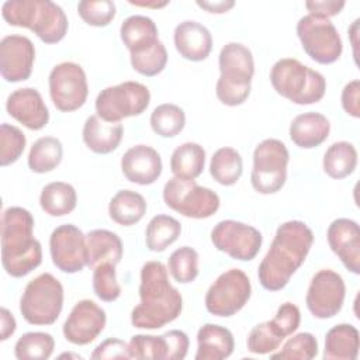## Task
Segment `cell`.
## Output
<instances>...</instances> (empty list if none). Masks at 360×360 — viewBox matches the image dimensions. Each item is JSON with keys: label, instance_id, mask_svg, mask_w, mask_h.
<instances>
[{"label": "cell", "instance_id": "obj_1", "mask_svg": "<svg viewBox=\"0 0 360 360\" xmlns=\"http://www.w3.org/2000/svg\"><path fill=\"white\" fill-rule=\"evenodd\" d=\"M312 243L314 233L305 222L294 219L278 225L257 269L260 285L267 291L283 290L305 262Z\"/></svg>", "mask_w": 360, "mask_h": 360}, {"label": "cell", "instance_id": "obj_2", "mask_svg": "<svg viewBox=\"0 0 360 360\" xmlns=\"http://www.w3.org/2000/svg\"><path fill=\"white\" fill-rule=\"evenodd\" d=\"M183 311V297L169 281L167 267L149 260L141 269L139 304L131 312V323L138 329H159L173 322Z\"/></svg>", "mask_w": 360, "mask_h": 360}, {"label": "cell", "instance_id": "obj_3", "mask_svg": "<svg viewBox=\"0 0 360 360\" xmlns=\"http://www.w3.org/2000/svg\"><path fill=\"white\" fill-rule=\"evenodd\" d=\"M34 225L32 214L22 207H8L1 214V264L11 277H24L42 263Z\"/></svg>", "mask_w": 360, "mask_h": 360}, {"label": "cell", "instance_id": "obj_4", "mask_svg": "<svg viewBox=\"0 0 360 360\" xmlns=\"http://www.w3.org/2000/svg\"><path fill=\"white\" fill-rule=\"evenodd\" d=\"M1 15L10 25L31 30L45 44L60 42L69 28L63 8L51 0H7Z\"/></svg>", "mask_w": 360, "mask_h": 360}, {"label": "cell", "instance_id": "obj_5", "mask_svg": "<svg viewBox=\"0 0 360 360\" xmlns=\"http://www.w3.org/2000/svg\"><path fill=\"white\" fill-rule=\"evenodd\" d=\"M218 66L221 72L215 86L218 100L228 107L243 104L250 94L255 75L252 51L240 42H228L221 48Z\"/></svg>", "mask_w": 360, "mask_h": 360}, {"label": "cell", "instance_id": "obj_6", "mask_svg": "<svg viewBox=\"0 0 360 360\" xmlns=\"http://www.w3.org/2000/svg\"><path fill=\"white\" fill-rule=\"evenodd\" d=\"M270 83L277 94L298 105L315 104L326 93L323 75L294 58H283L273 65Z\"/></svg>", "mask_w": 360, "mask_h": 360}, {"label": "cell", "instance_id": "obj_7", "mask_svg": "<svg viewBox=\"0 0 360 360\" xmlns=\"http://www.w3.org/2000/svg\"><path fill=\"white\" fill-rule=\"evenodd\" d=\"M63 308V285L51 273L28 281L20 298V312L31 325H52Z\"/></svg>", "mask_w": 360, "mask_h": 360}, {"label": "cell", "instance_id": "obj_8", "mask_svg": "<svg viewBox=\"0 0 360 360\" xmlns=\"http://www.w3.org/2000/svg\"><path fill=\"white\" fill-rule=\"evenodd\" d=\"M165 204L183 217L193 219H205L212 217L219 205V195L200 186L195 180L172 177L163 187Z\"/></svg>", "mask_w": 360, "mask_h": 360}, {"label": "cell", "instance_id": "obj_9", "mask_svg": "<svg viewBox=\"0 0 360 360\" xmlns=\"http://www.w3.org/2000/svg\"><path fill=\"white\" fill-rule=\"evenodd\" d=\"M290 153L284 142L276 138L263 139L253 150L250 183L260 194H274L287 181Z\"/></svg>", "mask_w": 360, "mask_h": 360}, {"label": "cell", "instance_id": "obj_10", "mask_svg": "<svg viewBox=\"0 0 360 360\" xmlns=\"http://www.w3.org/2000/svg\"><path fill=\"white\" fill-rule=\"evenodd\" d=\"M150 103L149 89L134 80L103 89L96 98V112L107 122H121L128 117L141 115Z\"/></svg>", "mask_w": 360, "mask_h": 360}, {"label": "cell", "instance_id": "obj_11", "mask_svg": "<svg viewBox=\"0 0 360 360\" xmlns=\"http://www.w3.org/2000/svg\"><path fill=\"white\" fill-rule=\"evenodd\" d=\"M252 284L249 276L240 269L221 273L205 292L204 304L214 316L229 318L238 314L250 300Z\"/></svg>", "mask_w": 360, "mask_h": 360}, {"label": "cell", "instance_id": "obj_12", "mask_svg": "<svg viewBox=\"0 0 360 360\" xmlns=\"http://www.w3.org/2000/svg\"><path fill=\"white\" fill-rule=\"evenodd\" d=\"M295 30L302 49L316 63L330 65L340 58L342 38L330 20L307 14L298 20Z\"/></svg>", "mask_w": 360, "mask_h": 360}, {"label": "cell", "instance_id": "obj_13", "mask_svg": "<svg viewBox=\"0 0 360 360\" xmlns=\"http://www.w3.org/2000/svg\"><path fill=\"white\" fill-rule=\"evenodd\" d=\"M48 84L51 100L62 112L76 111L87 100V77L83 68L76 62H62L53 66L48 77Z\"/></svg>", "mask_w": 360, "mask_h": 360}, {"label": "cell", "instance_id": "obj_14", "mask_svg": "<svg viewBox=\"0 0 360 360\" xmlns=\"http://www.w3.org/2000/svg\"><path fill=\"white\" fill-rule=\"evenodd\" d=\"M211 242L219 252L240 262L253 260L263 243L259 229L235 219L219 221L211 231Z\"/></svg>", "mask_w": 360, "mask_h": 360}, {"label": "cell", "instance_id": "obj_15", "mask_svg": "<svg viewBox=\"0 0 360 360\" xmlns=\"http://www.w3.org/2000/svg\"><path fill=\"white\" fill-rule=\"evenodd\" d=\"M345 297L346 285L343 277L330 269H322L311 278L305 304L314 318L329 319L340 312Z\"/></svg>", "mask_w": 360, "mask_h": 360}, {"label": "cell", "instance_id": "obj_16", "mask_svg": "<svg viewBox=\"0 0 360 360\" xmlns=\"http://www.w3.org/2000/svg\"><path fill=\"white\" fill-rule=\"evenodd\" d=\"M52 263L63 273L82 271L89 262L86 235L73 224L56 226L49 236Z\"/></svg>", "mask_w": 360, "mask_h": 360}, {"label": "cell", "instance_id": "obj_17", "mask_svg": "<svg viewBox=\"0 0 360 360\" xmlns=\"http://www.w3.org/2000/svg\"><path fill=\"white\" fill-rule=\"evenodd\" d=\"M107 323L105 311L91 300H80L68 315L62 332L65 339L76 346L96 340Z\"/></svg>", "mask_w": 360, "mask_h": 360}, {"label": "cell", "instance_id": "obj_18", "mask_svg": "<svg viewBox=\"0 0 360 360\" xmlns=\"http://www.w3.org/2000/svg\"><path fill=\"white\" fill-rule=\"evenodd\" d=\"M132 359L183 360L187 356L190 340L186 332L172 329L163 335H134L129 340Z\"/></svg>", "mask_w": 360, "mask_h": 360}, {"label": "cell", "instance_id": "obj_19", "mask_svg": "<svg viewBox=\"0 0 360 360\" xmlns=\"http://www.w3.org/2000/svg\"><path fill=\"white\" fill-rule=\"evenodd\" d=\"M35 46L25 35H7L0 41V73L8 83L27 80L32 73Z\"/></svg>", "mask_w": 360, "mask_h": 360}, {"label": "cell", "instance_id": "obj_20", "mask_svg": "<svg viewBox=\"0 0 360 360\" xmlns=\"http://www.w3.org/2000/svg\"><path fill=\"white\" fill-rule=\"evenodd\" d=\"M330 250L353 274H360V228L350 218H338L326 232Z\"/></svg>", "mask_w": 360, "mask_h": 360}, {"label": "cell", "instance_id": "obj_21", "mask_svg": "<svg viewBox=\"0 0 360 360\" xmlns=\"http://www.w3.org/2000/svg\"><path fill=\"white\" fill-rule=\"evenodd\" d=\"M6 110L10 117L31 131H39L49 121V110L34 87H21L8 94Z\"/></svg>", "mask_w": 360, "mask_h": 360}, {"label": "cell", "instance_id": "obj_22", "mask_svg": "<svg viewBox=\"0 0 360 360\" xmlns=\"http://www.w3.org/2000/svg\"><path fill=\"white\" fill-rule=\"evenodd\" d=\"M163 163L159 152L149 145H135L121 158L124 177L139 186L153 184L162 174Z\"/></svg>", "mask_w": 360, "mask_h": 360}, {"label": "cell", "instance_id": "obj_23", "mask_svg": "<svg viewBox=\"0 0 360 360\" xmlns=\"http://www.w3.org/2000/svg\"><path fill=\"white\" fill-rule=\"evenodd\" d=\"M176 51L190 62L205 60L212 49L210 30L198 21L186 20L176 25L173 32Z\"/></svg>", "mask_w": 360, "mask_h": 360}, {"label": "cell", "instance_id": "obj_24", "mask_svg": "<svg viewBox=\"0 0 360 360\" xmlns=\"http://www.w3.org/2000/svg\"><path fill=\"white\" fill-rule=\"evenodd\" d=\"M330 132L329 120L316 111L298 114L290 124V139L302 149H312L326 141Z\"/></svg>", "mask_w": 360, "mask_h": 360}, {"label": "cell", "instance_id": "obj_25", "mask_svg": "<svg viewBox=\"0 0 360 360\" xmlns=\"http://www.w3.org/2000/svg\"><path fill=\"white\" fill-rule=\"evenodd\" d=\"M122 135L124 128L120 122H107L97 114L87 117L82 131L84 145L97 155L114 152L120 146Z\"/></svg>", "mask_w": 360, "mask_h": 360}, {"label": "cell", "instance_id": "obj_26", "mask_svg": "<svg viewBox=\"0 0 360 360\" xmlns=\"http://www.w3.org/2000/svg\"><path fill=\"white\" fill-rule=\"evenodd\" d=\"M235 349L232 332L217 323H204L197 332L195 360H222Z\"/></svg>", "mask_w": 360, "mask_h": 360}, {"label": "cell", "instance_id": "obj_27", "mask_svg": "<svg viewBox=\"0 0 360 360\" xmlns=\"http://www.w3.org/2000/svg\"><path fill=\"white\" fill-rule=\"evenodd\" d=\"M89 262L87 266L94 269L104 263L117 266L124 255V246L120 236L108 229H93L86 235Z\"/></svg>", "mask_w": 360, "mask_h": 360}, {"label": "cell", "instance_id": "obj_28", "mask_svg": "<svg viewBox=\"0 0 360 360\" xmlns=\"http://www.w3.org/2000/svg\"><path fill=\"white\" fill-rule=\"evenodd\" d=\"M120 37L129 53H134L156 44L159 41V31L152 18L134 14L122 21Z\"/></svg>", "mask_w": 360, "mask_h": 360}, {"label": "cell", "instance_id": "obj_29", "mask_svg": "<svg viewBox=\"0 0 360 360\" xmlns=\"http://www.w3.org/2000/svg\"><path fill=\"white\" fill-rule=\"evenodd\" d=\"M360 336L352 323H339L330 328L325 336L323 359L354 360L359 354Z\"/></svg>", "mask_w": 360, "mask_h": 360}, {"label": "cell", "instance_id": "obj_30", "mask_svg": "<svg viewBox=\"0 0 360 360\" xmlns=\"http://www.w3.org/2000/svg\"><path fill=\"white\" fill-rule=\"evenodd\" d=\"M148 204L142 194L134 190L117 191L108 204L110 218L122 226L138 224L146 214Z\"/></svg>", "mask_w": 360, "mask_h": 360}, {"label": "cell", "instance_id": "obj_31", "mask_svg": "<svg viewBox=\"0 0 360 360\" xmlns=\"http://www.w3.org/2000/svg\"><path fill=\"white\" fill-rule=\"evenodd\" d=\"M205 166V149L195 142H184L170 156V170L174 177L194 180Z\"/></svg>", "mask_w": 360, "mask_h": 360}, {"label": "cell", "instance_id": "obj_32", "mask_svg": "<svg viewBox=\"0 0 360 360\" xmlns=\"http://www.w3.org/2000/svg\"><path fill=\"white\" fill-rule=\"evenodd\" d=\"M39 205L42 211L51 217L68 215L77 205L76 190L66 181L48 183L41 190Z\"/></svg>", "mask_w": 360, "mask_h": 360}, {"label": "cell", "instance_id": "obj_33", "mask_svg": "<svg viewBox=\"0 0 360 360\" xmlns=\"http://www.w3.org/2000/svg\"><path fill=\"white\" fill-rule=\"evenodd\" d=\"M357 166V150L353 143L339 141L332 143L322 159L323 172L330 179H345L350 176Z\"/></svg>", "mask_w": 360, "mask_h": 360}, {"label": "cell", "instance_id": "obj_34", "mask_svg": "<svg viewBox=\"0 0 360 360\" xmlns=\"http://www.w3.org/2000/svg\"><path fill=\"white\" fill-rule=\"evenodd\" d=\"M243 173V160L240 153L231 148L224 146L214 152L210 160V174L221 186H233L238 183Z\"/></svg>", "mask_w": 360, "mask_h": 360}, {"label": "cell", "instance_id": "obj_35", "mask_svg": "<svg viewBox=\"0 0 360 360\" xmlns=\"http://www.w3.org/2000/svg\"><path fill=\"white\" fill-rule=\"evenodd\" d=\"M181 233L180 222L166 214L155 215L145 229V245L150 252H163L173 245Z\"/></svg>", "mask_w": 360, "mask_h": 360}, {"label": "cell", "instance_id": "obj_36", "mask_svg": "<svg viewBox=\"0 0 360 360\" xmlns=\"http://www.w3.org/2000/svg\"><path fill=\"white\" fill-rule=\"evenodd\" d=\"M63 158L62 142L55 136L38 138L28 153V167L31 172L42 174L56 169Z\"/></svg>", "mask_w": 360, "mask_h": 360}, {"label": "cell", "instance_id": "obj_37", "mask_svg": "<svg viewBox=\"0 0 360 360\" xmlns=\"http://www.w3.org/2000/svg\"><path fill=\"white\" fill-rule=\"evenodd\" d=\"M149 122L153 132L159 136L173 138L184 129L186 114L177 104L163 103L152 111Z\"/></svg>", "mask_w": 360, "mask_h": 360}, {"label": "cell", "instance_id": "obj_38", "mask_svg": "<svg viewBox=\"0 0 360 360\" xmlns=\"http://www.w3.org/2000/svg\"><path fill=\"white\" fill-rule=\"evenodd\" d=\"M55 339L46 332H27L14 345V356L18 360H46L52 356Z\"/></svg>", "mask_w": 360, "mask_h": 360}, {"label": "cell", "instance_id": "obj_39", "mask_svg": "<svg viewBox=\"0 0 360 360\" xmlns=\"http://www.w3.org/2000/svg\"><path fill=\"white\" fill-rule=\"evenodd\" d=\"M167 271L180 284L193 283L198 276V253L190 246H181L172 252L167 260Z\"/></svg>", "mask_w": 360, "mask_h": 360}, {"label": "cell", "instance_id": "obj_40", "mask_svg": "<svg viewBox=\"0 0 360 360\" xmlns=\"http://www.w3.org/2000/svg\"><path fill=\"white\" fill-rule=\"evenodd\" d=\"M131 66L142 76L153 77L163 72L167 63V51L165 44L159 39L152 46L139 52L129 53Z\"/></svg>", "mask_w": 360, "mask_h": 360}, {"label": "cell", "instance_id": "obj_41", "mask_svg": "<svg viewBox=\"0 0 360 360\" xmlns=\"http://www.w3.org/2000/svg\"><path fill=\"white\" fill-rule=\"evenodd\" d=\"M284 339L285 336L270 319L252 328L248 335L246 345L248 350L253 354H271L280 347Z\"/></svg>", "mask_w": 360, "mask_h": 360}, {"label": "cell", "instance_id": "obj_42", "mask_svg": "<svg viewBox=\"0 0 360 360\" xmlns=\"http://www.w3.org/2000/svg\"><path fill=\"white\" fill-rule=\"evenodd\" d=\"M318 354V340L309 332H301L290 338L278 352L270 354L271 359L283 360H311Z\"/></svg>", "mask_w": 360, "mask_h": 360}, {"label": "cell", "instance_id": "obj_43", "mask_svg": "<svg viewBox=\"0 0 360 360\" xmlns=\"http://www.w3.org/2000/svg\"><path fill=\"white\" fill-rule=\"evenodd\" d=\"M27 145L24 132L11 124L3 122L0 127V165L3 167L15 163Z\"/></svg>", "mask_w": 360, "mask_h": 360}, {"label": "cell", "instance_id": "obj_44", "mask_svg": "<svg viewBox=\"0 0 360 360\" xmlns=\"http://www.w3.org/2000/svg\"><path fill=\"white\" fill-rule=\"evenodd\" d=\"M80 18L91 27H107L117 14L115 3L111 0H82L77 3Z\"/></svg>", "mask_w": 360, "mask_h": 360}, {"label": "cell", "instance_id": "obj_45", "mask_svg": "<svg viewBox=\"0 0 360 360\" xmlns=\"http://www.w3.org/2000/svg\"><path fill=\"white\" fill-rule=\"evenodd\" d=\"M93 291L104 302H112L120 298L122 290L117 281L114 264L104 263L93 269Z\"/></svg>", "mask_w": 360, "mask_h": 360}, {"label": "cell", "instance_id": "obj_46", "mask_svg": "<svg viewBox=\"0 0 360 360\" xmlns=\"http://www.w3.org/2000/svg\"><path fill=\"white\" fill-rule=\"evenodd\" d=\"M274 325L281 330V333L287 338L292 335L301 322L300 308L292 302H284L278 307L276 315L271 318Z\"/></svg>", "mask_w": 360, "mask_h": 360}, {"label": "cell", "instance_id": "obj_47", "mask_svg": "<svg viewBox=\"0 0 360 360\" xmlns=\"http://www.w3.org/2000/svg\"><path fill=\"white\" fill-rule=\"evenodd\" d=\"M91 359H132L129 345L121 339L110 338L103 340L90 354Z\"/></svg>", "mask_w": 360, "mask_h": 360}, {"label": "cell", "instance_id": "obj_48", "mask_svg": "<svg viewBox=\"0 0 360 360\" xmlns=\"http://www.w3.org/2000/svg\"><path fill=\"white\" fill-rule=\"evenodd\" d=\"M342 107L347 115L353 118L360 117V80L354 79L345 84L340 96Z\"/></svg>", "mask_w": 360, "mask_h": 360}, {"label": "cell", "instance_id": "obj_49", "mask_svg": "<svg viewBox=\"0 0 360 360\" xmlns=\"http://www.w3.org/2000/svg\"><path fill=\"white\" fill-rule=\"evenodd\" d=\"M346 6L345 1L338 0H312L305 1V8L309 11L311 15L321 17V18H330L333 15H338L343 7Z\"/></svg>", "mask_w": 360, "mask_h": 360}, {"label": "cell", "instance_id": "obj_50", "mask_svg": "<svg viewBox=\"0 0 360 360\" xmlns=\"http://www.w3.org/2000/svg\"><path fill=\"white\" fill-rule=\"evenodd\" d=\"M0 340H7L17 328L14 315L4 307L0 309Z\"/></svg>", "mask_w": 360, "mask_h": 360}, {"label": "cell", "instance_id": "obj_51", "mask_svg": "<svg viewBox=\"0 0 360 360\" xmlns=\"http://www.w3.org/2000/svg\"><path fill=\"white\" fill-rule=\"evenodd\" d=\"M195 4L201 8H204L205 11L208 13H212V14H224L226 11H229L233 6H235V1L233 0H214V1H205V0H197Z\"/></svg>", "mask_w": 360, "mask_h": 360}, {"label": "cell", "instance_id": "obj_52", "mask_svg": "<svg viewBox=\"0 0 360 360\" xmlns=\"http://www.w3.org/2000/svg\"><path fill=\"white\" fill-rule=\"evenodd\" d=\"M359 22H360V20L359 18H356L354 21H353V24L350 25V28H349V37H350V39H352V48H353V55H354V60H356V63H357V34H359Z\"/></svg>", "mask_w": 360, "mask_h": 360}, {"label": "cell", "instance_id": "obj_53", "mask_svg": "<svg viewBox=\"0 0 360 360\" xmlns=\"http://www.w3.org/2000/svg\"><path fill=\"white\" fill-rule=\"evenodd\" d=\"M131 4H135V6H141V7H153V8H159V7H165L169 4V1H153V3H149V1H129Z\"/></svg>", "mask_w": 360, "mask_h": 360}, {"label": "cell", "instance_id": "obj_54", "mask_svg": "<svg viewBox=\"0 0 360 360\" xmlns=\"http://www.w3.org/2000/svg\"><path fill=\"white\" fill-rule=\"evenodd\" d=\"M59 357H60V359H63V357H75V359H82V356H79V354H72V353H63V354H60Z\"/></svg>", "mask_w": 360, "mask_h": 360}]
</instances>
